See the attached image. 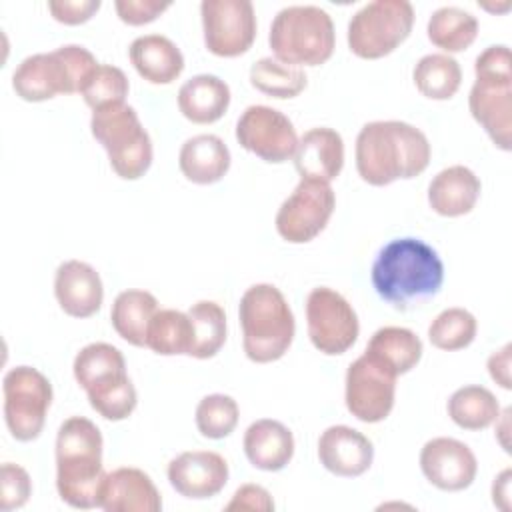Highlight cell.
Listing matches in <instances>:
<instances>
[{"label":"cell","instance_id":"5b68a950","mask_svg":"<svg viewBox=\"0 0 512 512\" xmlns=\"http://www.w3.org/2000/svg\"><path fill=\"white\" fill-rule=\"evenodd\" d=\"M474 84L468 96L472 118L504 152L512 148V56L506 44L482 50L474 60Z\"/></svg>","mask_w":512,"mask_h":512},{"label":"cell","instance_id":"5bb4252c","mask_svg":"<svg viewBox=\"0 0 512 512\" xmlns=\"http://www.w3.org/2000/svg\"><path fill=\"white\" fill-rule=\"evenodd\" d=\"M396 374L368 356H358L346 370L344 402L348 412L366 424L388 418L394 408Z\"/></svg>","mask_w":512,"mask_h":512},{"label":"cell","instance_id":"9c48e42d","mask_svg":"<svg viewBox=\"0 0 512 512\" xmlns=\"http://www.w3.org/2000/svg\"><path fill=\"white\" fill-rule=\"evenodd\" d=\"M90 132L108 154L112 170L124 180H138L152 164V140L138 112L126 104H110L92 112Z\"/></svg>","mask_w":512,"mask_h":512},{"label":"cell","instance_id":"30bf717a","mask_svg":"<svg viewBox=\"0 0 512 512\" xmlns=\"http://www.w3.org/2000/svg\"><path fill=\"white\" fill-rule=\"evenodd\" d=\"M412 24L414 6L408 0L368 2L348 22V48L358 58H382L408 38Z\"/></svg>","mask_w":512,"mask_h":512},{"label":"cell","instance_id":"52a82bcc","mask_svg":"<svg viewBox=\"0 0 512 512\" xmlns=\"http://www.w3.org/2000/svg\"><path fill=\"white\" fill-rule=\"evenodd\" d=\"M268 44L274 58L284 64L320 66L334 52V22L320 6L292 4L274 16Z\"/></svg>","mask_w":512,"mask_h":512},{"label":"cell","instance_id":"d6a6232c","mask_svg":"<svg viewBox=\"0 0 512 512\" xmlns=\"http://www.w3.org/2000/svg\"><path fill=\"white\" fill-rule=\"evenodd\" d=\"M412 78L422 96L450 100L462 84V70L456 58L448 54H426L416 62Z\"/></svg>","mask_w":512,"mask_h":512},{"label":"cell","instance_id":"ee69618b","mask_svg":"<svg viewBox=\"0 0 512 512\" xmlns=\"http://www.w3.org/2000/svg\"><path fill=\"white\" fill-rule=\"evenodd\" d=\"M510 470H502L496 478H494V484H492V502L508 512L510 510Z\"/></svg>","mask_w":512,"mask_h":512},{"label":"cell","instance_id":"f35d334b","mask_svg":"<svg viewBox=\"0 0 512 512\" xmlns=\"http://www.w3.org/2000/svg\"><path fill=\"white\" fill-rule=\"evenodd\" d=\"M30 494V474L14 462H4L0 468V510L10 512L22 508L28 502Z\"/></svg>","mask_w":512,"mask_h":512},{"label":"cell","instance_id":"3957f363","mask_svg":"<svg viewBox=\"0 0 512 512\" xmlns=\"http://www.w3.org/2000/svg\"><path fill=\"white\" fill-rule=\"evenodd\" d=\"M102 432L84 418H66L56 434V490L72 508H100V492L108 472L102 466Z\"/></svg>","mask_w":512,"mask_h":512},{"label":"cell","instance_id":"4dcf8cb0","mask_svg":"<svg viewBox=\"0 0 512 512\" xmlns=\"http://www.w3.org/2000/svg\"><path fill=\"white\" fill-rule=\"evenodd\" d=\"M450 420L464 430H484L500 414L498 398L484 386L468 384L452 392L446 404Z\"/></svg>","mask_w":512,"mask_h":512},{"label":"cell","instance_id":"6da1fadb","mask_svg":"<svg viewBox=\"0 0 512 512\" xmlns=\"http://www.w3.org/2000/svg\"><path fill=\"white\" fill-rule=\"evenodd\" d=\"M356 170L372 186H388L410 180L430 164V142L426 134L402 120H374L356 136Z\"/></svg>","mask_w":512,"mask_h":512},{"label":"cell","instance_id":"8992f818","mask_svg":"<svg viewBox=\"0 0 512 512\" xmlns=\"http://www.w3.org/2000/svg\"><path fill=\"white\" fill-rule=\"evenodd\" d=\"M72 372L88 394L92 410L102 418L118 422L134 412L138 402L136 388L126 374V360L116 346L108 342L84 346L74 358Z\"/></svg>","mask_w":512,"mask_h":512},{"label":"cell","instance_id":"cb8c5ba5","mask_svg":"<svg viewBox=\"0 0 512 512\" xmlns=\"http://www.w3.org/2000/svg\"><path fill=\"white\" fill-rule=\"evenodd\" d=\"M242 446L248 462L264 472L282 470L294 456V436L290 428L272 418L252 422L244 432Z\"/></svg>","mask_w":512,"mask_h":512},{"label":"cell","instance_id":"74e56055","mask_svg":"<svg viewBox=\"0 0 512 512\" xmlns=\"http://www.w3.org/2000/svg\"><path fill=\"white\" fill-rule=\"evenodd\" d=\"M196 428L204 438L220 440L234 432L240 410L228 394H208L196 406Z\"/></svg>","mask_w":512,"mask_h":512},{"label":"cell","instance_id":"d6986e66","mask_svg":"<svg viewBox=\"0 0 512 512\" xmlns=\"http://www.w3.org/2000/svg\"><path fill=\"white\" fill-rule=\"evenodd\" d=\"M318 458L328 472L342 478H356L372 466L374 446L356 428L336 424L320 434Z\"/></svg>","mask_w":512,"mask_h":512},{"label":"cell","instance_id":"ab89813d","mask_svg":"<svg viewBox=\"0 0 512 512\" xmlns=\"http://www.w3.org/2000/svg\"><path fill=\"white\" fill-rule=\"evenodd\" d=\"M116 14L130 26H142L156 20L164 10L170 8L168 0H116Z\"/></svg>","mask_w":512,"mask_h":512},{"label":"cell","instance_id":"e575fe53","mask_svg":"<svg viewBox=\"0 0 512 512\" xmlns=\"http://www.w3.org/2000/svg\"><path fill=\"white\" fill-rule=\"evenodd\" d=\"M250 84L266 96L284 100L298 96L306 88L308 78L302 68L268 56L256 60L250 66Z\"/></svg>","mask_w":512,"mask_h":512},{"label":"cell","instance_id":"4fadbf2b","mask_svg":"<svg viewBox=\"0 0 512 512\" xmlns=\"http://www.w3.org/2000/svg\"><path fill=\"white\" fill-rule=\"evenodd\" d=\"M334 206L336 196L330 182L300 178L276 212V232L290 244H306L326 228Z\"/></svg>","mask_w":512,"mask_h":512},{"label":"cell","instance_id":"836d02e7","mask_svg":"<svg viewBox=\"0 0 512 512\" xmlns=\"http://www.w3.org/2000/svg\"><path fill=\"white\" fill-rule=\"evenodd\" d=\"M186 314L190 316L194 334L190 356L198 360L216 356L226 342L224 308L214 300H198L188 308Z\"/></svg>","mask_w":512,"mask_h":512},{"label":"cell","instance_id":"603a6c76","mask_svg":"<svg viewBox=\"0 0 512 512\" xmlns=\"http://www.w3.org/2000/svg\"><path fill=\"white\" fill-rule=\"evenodd\" d=\"M480 178L462 164L440 170L428 184L430 208L446 218H456L472 212L480 198Z\"/></svg>","mask_w":512,"mask_h":512},{"label":"cell","instance_id":"ba28073f","mask_svg":"<svg viewBox=\"0 0 512 512\" xmlns=\"http://www.w3.org/2000/svg\"><path fill=\"white\" fill-rule=\"evenodd\" d=\"M96 64L88 48L64 44L52 52L26 56L12 74V88L26 102H44L58 94H80Z\"/></svg>","mask_w":512,"mask_h":512},{"label":"cell","instance_id":"7402d4cb","mask_svg":"<svg viewBox=\"0 0 512 512\" xmlns=\"http://www.w3.org/2000/svg\"><path fill=\"white\" fill-rule=\"evenodd\" d=\"M292 158L302 178L332 182L344 166V140L332 128H310L298 138Z\"/></svg>","mask_w":512,"mask_h":512},{"label":"cell","instance_id":"484cf974","mask_svg":"<svg viewBox=\"0 0 512 512\" xmlns=\"http://www.w3.org/2000/svg\"><path fill=\"white\" fill-rule=\"evenodd\" d=\"M230 106V86L214 74H196L178 90V108L194 124L220 120Z\"/></svg>","mask_w":512,"mask_h":512},{"label":"cell","instance_id":"44dd1931","mask_svg":"<svg viewBox=\"0 0 512 512\" xmlns=\"http://www.w3.org/2000/svg\"><path fill=\"white\" fill-rule=\"evenodd\" d=\"M100 508L106 512H160L162 498L144 470L122 466L106 474Z\"/></svg>","mask_w":512,"mask_h":512},{"label":"cell","instance_id":"f1b7e54d","mask_svg":"<svg viewBox=\"0 0 512 512\" xmlns=\"http://www.w3.org/2000/svg\"><path fill=\"white\" fill-rule=\"evenodd\" d=\"M364 352L400 376L420 362L422 340L410 328L384 326L372 334Z\"/></svg>","mask_w":512,"mask_h":512},{"label":"cell","instance_id":"4316f807","mask_svg":"<svg viewBox=\"0 0 512 512\" xmlns=\"http://www.w3.org/2000/svg\"><path fill=\"white\" fill-rule=\"evenodd\" d=\"M230 150L216 134H196L188 138L178 154L180 172L194 184H214L230 168Z\"/></svg>","mask_w":512,"mask_h":512},{"label":"cell","instance_id":"83f0119b","mask_svg":"<svg viewBox=\"0 0 512 512\" xmlns=\"http://www.w3.org/2000/svg\"><path fill=\"white\" fill-rule=\"evenodd\" d=\"M158 312V300L148 290L130 288L114 298L110 322L116 334L132 346L144 348L150 320Z\"/></svg>","mask_w":512,"mask_h":512},{"label":"cell","instance_id":"7c38bea8","mask_svg":"<svg viewBox=\"0 0 512 512\" xmlns=\"http://www.w3.org/2000/svg\"><path fill=\"white\" fill-rule=\"evenodd\" d=\"M306 324L312 346L326 356H338L350 350L360 332L352 304L328 286L310 290L306 298Z\"/></svg>","mask_w":512,"mask_h":512},{"label":"cell","instance_id":"e0dca14e","mask_svg":"<svg viewBox=\"0 0 512 512\" xmlns=\"http://www.w3.org/2000/svg\"><path fill=\"white\" fill-rule=\"evenodd\" d=\"M420 470L438 490L460 492L474 482L478 462L468 444L456 438L438 436L422 446Z\"/></svg>","mask_w":512,"mask_h":512},{"label":"cell","instance_id":"7bdbcfd3","mask_svg":"<svg viewBox=\"0 0 512 512\" xmlns=\"http://www.w3.org/2000/svg\"><path fill=\"white\" fill-rule=\"evenodd\" d=\"M510 350H512V346L504 344L498 352L490 354V358H488V374L504 390L512 388V384H510Z\"/></svg>","mask_w":512,"mask_h":512},{"label":"cell","instance_id":"8fae6325","mask_svg":"<svg viewBox=\"0 0 512 512\" xmlns=\"http://www.w3.org/2000/svg\"><path fill=\"white\" fill-rule=\"evenodd\" d=\"M4 420L20 442L36 440L52 404L50 380L32 366H16L4 374Z\"/></svg>","mask_w":512,"mask_h":512},{"label":"cell","instance_id":"f546056e","mask_svg":"<svg viewBox=\"0 0 512 512\" xmlns=\"http://www.w3.org/2000/svg\"><path fill=\"white\" fill-rule=\"evenodd\" d=\"M426 34L436 48L450 56L472 46L478 36V20L464 8L440 6L428 18Z\"/></svg>","mask_w":512,"mask_h":512},{"label":"cell","instance_id":"7a4b0ae2","mask_svg":"<svg viewBox=\"0 0 512 512\" xmlns=\"http://www.w3.org/2000/svg\"><path fill=\"white\" fill-rule=\"evenodd\" d=\"M370 278L382 300L408 310L440 292L444 264L438 252L420 238H396L376 254Z\"/></svg>","mask_w":512,"mask_h":512},{"label":"cell","instance_id":"277c9868","mask_svg":"<svg viewBox=\"0 0 512 512\" xmlns=\"http://www.w3.org/2000/svg\"><path fill=\"white\" fill-rule=\"evenodd\" d=\"M238 318L242 326V348L248 360L268 364L288 352L296 322L280 288L266 282L250 286L240 298Z\"/></svg>","mask_w":512,"mask_h":512},{"label":"cell","instance_id":"ac0fdd59","mask_svg":"<svg viewBox=\"0 0 512 512\" xmlns=\"http://www.w3.org/2000/svg\"><path fill=\"white\" fill-rule=\"evenodd\" d=\"M168 482L184 498L206 500L224 490L228 462L212 450H188L168 464Z\"/></svg>","mask_w":512,"mask_h":512},{"label":"cell","instance_id":"9a60e30c","mask_svg":"<svg viewBox=\"0 0 512 512\" xmlns=\"http://www.w3.org/2000/svg\"><path fill=\"white\" fill-rule=\"evenodd\" d=\"M202 30L206 48L220 58L250 50L256 38V14L250 0H202Z\"/></svg>","mask_w":512,"mask_h":512},{"label":"cell","instance_id":"ffe728a7","mask_svg":"<svg viewBox=\"0 0 512 512\" xmlns=\"http://www.w3.org/2000/svg\"><path fill=\"white\" fill-rule=\"evenodd\" d=\"M54 296L68 316L90 318L104 300L102 278L88 262L66 260L56 268Z\"/></svg>","mask_w":512,"mask_h":512},{"label":"cell","instance_id":"d590c367","mask_svg":"<svg viewBox=\"0 0 512 512\" xmlns=\"http://www.w3.org/2000/svg\"><path fill=\"white\" fill-rule=\"evenodd\" d=\"M476 318L460 306L442 310L428 326V340L434 348L454 352L472 344L476 338Z\"/></svg>","mask_w":512,"mask_h":512},{"label":"cell","instance_id":"d4e9b609","mask_svg":"<svg viewBox=\"0 0 512 512\" xmlns=\"http://www.w3.org/2000/svg\"><path fill=\"white\" fill-rule=\"evenodd\" d=\"M128 56L136 72L150 84H170L184 70L180 48L162 34H144L132 40Z\"/></svg>","mask_w":512,"mask_h":512},{"label":"cell","instance_id":"2e32d148","mask_svg":"<svg viewBox=\"0 0 512 512\" xmlns=\"http://www.w3.org/2000/svg\"><path fill=\"white\" fill-rule=\"evenodd\" d=\"M238 144L266 162H286L294 156L298 136L292 120L264 104L248 106L236 122Z\"/></svg>","mask_w":512,"mask_h":512},{"label":"cell","instance_id":"b9f144b4","mask_svg":"<svg viewBox=\"0 0 512 512\" xmlns=\"http://www.w3.org/2000/svg\"><path fill=\"white\" fill-rule=\"evenodd\" d=\"M226 512H240V510H250V512H272L274 510V500L270 492L260 486V484H242L232 500L224 506Z\"/></svg>","mask_w":512,"mask_h":512},{"label":"cell","instance_id":"8d00e7d4","mask_svg":"<svg viewBox=\"0 0 512 512\" xmlns=\"http://www.w3.org/2000/svg\"><path fill=\"white\" fill-rule=\"evenodd\" d=\"M130 84L126 74L112 64H96V68L88 74L82 84L80 96L94 110L126 102Z\"/></svg>","mask_w":512,"mask_h":512},{"label":"cell","instance_id":"1f68e13d","mask_svg":"<svg viewBox=\"0 0 512 512\" xmlns=\"http://www.w3.org/2000/svg\"><path fill=\"white\" fill-rule=\"evenodd\" d=\"M192 322L186 312L162 308L154 314L146 334V348L160 356H190L192 350Z\"/></svg>","mask_w":512,"mask_h":512},{"label":"cell","instance_id":"60d3db41","mask_svg":"<svg viewBox=\"0 0 512 512\" xmlns=\"http://www.w3.org/2000/svg\"><path fill=\"white\" fill-rule=\"evenodd\" d=\"M48 10L54 20L76 26L88 22L100 10V0H52Z\"/></svg>","mask_w":512,"mask_h":512}]
</instances>
